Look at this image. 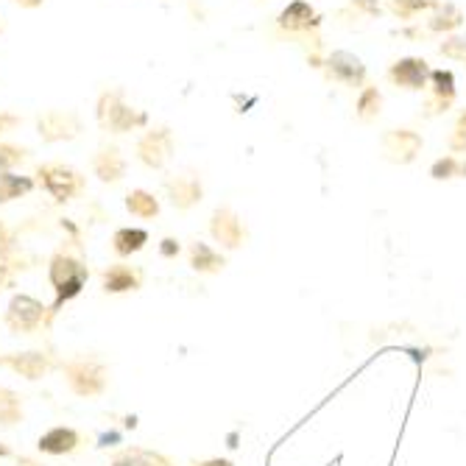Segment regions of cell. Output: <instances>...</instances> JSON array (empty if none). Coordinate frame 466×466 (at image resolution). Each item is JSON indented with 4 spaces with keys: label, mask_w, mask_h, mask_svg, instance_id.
I'll return each instance as SVG.
<instances>
[{
    "label": "cell",
    "mask_w": 466,
    "mask_h": 466,
    "mask_svg": "<svg viewBox=\"0 0 466 466\" xmlns=\"http://www.w3.org/2000/svg\"><path fill=\"white\" fill-rule=\"evenodd\" d=\"M159 209H162L159 198H157L154 193L143 190V187H135L129 196H126V213L135 216V218H140V221L157 218V216H159Z\"/></svg>",
    "instance_id": "21"
},
{
    "label": "cell",
    "mask_w": 466,
    "mask_h": 466,
    "mask_svg": "<svg viewBox=\"0 0 466 466\" xmlns=\"http://www.w3.org/2000/svg\"><path fill=\"white\" fill-rule=\"evenodd\" d=\"M51 319V308H46L39 299L28 293H15L9 305H6V327L15 332V335H34L39 327H46Z\"/></svg>",
    "instance_id": "5"
},
{
    "label": "cell",
    "mask_w": 466,
    "mask_h": 466,
    "mask_svg": "<svg viewBox=\"0 0 466 466\" xmlns=\"http://www.w3.org/2000/svg\"><path fill=\"white\" fill-rule=\"evenodd\" d=\"M62 374H65L67 389L81 400L101 397L109 389V369L98 358H90V355H76L65 360Z\"/></svg>",
    "instance_id": "2"
},
{
    "label": "cell",
    "mask_w": 466,
    "mask_h": 466,
    "mask_svg": "<svg viewBox=\"0 0 466 466\" xmlns=\"http://www.w3.org/2000/svg\"><path fill=\"white\" fill-rule=\"evenodd\" d=\"M34 187H36L34 177H23V174H15V171H0V204H9L15 198H23Z\"/></svg>",
    "instance_id": "25"
},
{
    "label": "cell",
    "mask_w": 466,
    "mask_h": 466,
    "mask_svg": "<svg viewBox=\"0 0 466 466\" xmlns=\"http://www.w3.org/2000/svg\"><path fill=\"white\" fill-rule=\"evenodd\" d=\"M96 120L104 132L112 135H126V132H137L148 126V115L143 109H135L126 104L123 90H106L101 93L96 104Z\"/></svg>",
    "instance_id": "3"
},
{
    "label": "cell",
    "mask_w": 466,
    "mask_h": 466,
    "mask_svg": "<svg viewBox=\"0 0 466 466\" xmlns=\"http://www.w3.org/2000/svg\"><path fill=\"white\" fill-rule=\"evenodd\" d=\"M193 466H235L229 458H207V461H201V463H193Z\"/></svg>",
    "instance_id": "36"
},
{
    "label": "cell",
    "mask_w": 466,
    "mask_h": 466,
    "mask_svg": "<svg viewBox=\"0 0 466 466\" xmlns=\"http://www.w3.org/2000/svg\"><path fill=\"white\" fill-rule=\"evenodd\" d=\"M324 76L335 84H344L350 90H363L366 87V78H369V70H366V62L352 54V51H332L324 65H321Z\"/></svg>",
    "instance_id": "6"
},
{
    "label": "cell",
    "mask_w": 466,
    "mask_h": 466,
    "mask_svg": "<svg viewBox=\"0 0 466 466\" xmlns=\"http://www.w3.org/2000/svg\"><path fill=\"white\" fill-rule=\"evenodd\" d=\"M439 6V0H389V12L397 20H413L419 15H431Z\"/></svg>",
    "instance_id": "26"
},
{
    "label": "cell",
    "mask_w": 466,
    "mask_h": 466,
    "mask_svg": "<svg viewBox=\"0 0 466 466\" xmlns=\"http://www.w3.org/2000/svg\"><path fill=\"white\" fill-rule=\"evenodd\" d=\"M15 466H46L39 458H34V455H20L17 461H15Z\"/></svg>",
    "instance_id": "37"
},
{
    "label": "cell",
    "mask_w": 466,
    "mask_h": 466,
    "mask_svg": "<svg viewBox=\"0 0 466 466\" xmlns=\"http://www.w3.org/2000/svg\"><path fill=\"white\" fill-rule=\"evenodd\" d=\"M148 243V232L140 227H120L112 235V251L117 258H132V254L143 251Z\"/></svg>",
    "instance_id": "20"
},
{
    "label": "cell",
    "mask_w": 466,
    "mask_h": 466,
    "mask_svg": "<svg viewBox=\"0 0 466 466\" xmlns=\"http://www.w3.org/2000/svg\"><path fill=\"white\" fill-rule=\"evenodd\" d=\"M12 455V447L9 444H0V458H9Z\"/></svg>",
    "instance_id": "40"
},
{
    "label": "cell",
    "mask_w": 466,
    "mask_h": 466,
    "mask_svg": "<svg viewBox=\"0 0 466 466\" xmlns=\"http://www.w3.org/2000/svg\"><path fill=\"white\" fill-rule=\"evenodd\" d=\"M109 466H174L171 458H165L162 452L146 450V447H129L112 458Z\"/></svg>",
    "instance_id": "22"
},
{
    "label": "cell",
    "mask_w": 466,
    "mask_h": 466,
    "mask_svg": "<svg viewBox=\"0 0 466 466\" xmlns=\"http://www.w3.org/2000/svg\"><path fill=\"white\" fill-rule=\"evenodd\" d=\"M380 146H383V151L391 162L410 165L421 154V148H425V140H421V135L413 129H389L383 135V140H380Z\"/></svg>",
    "instance_id": "11"
},
{
    "label": "cell",
    "mask_w": 466,
    "mask_h": 466,
    "mask_svg": "<svg viewBox=\"0 0 466 466\" xmlns=\"http://www.w3.org/2000/svg\"><path fill=\"white\" fill-rule=\"evenodd\" d=\"M352 6L366 15H380V0H352Z\"/></svg>",
    "instance_id": "33"
},
{
    "label": "cell",
    "mask_w": 466,
    "mask_h": 466,
    "mask_svg": "<svg viewBox=\"0 0 466 466\" xmlns=\"http://www.w3.org/2000/svg\"><path fill=\"white\" fill-rule=\"evenodd\" d=\"M0 227H4V224H0Z\"/></svg>",
    "instance_id": "43"
},
{
    "label": "cell",
    "mask_w": 466,
    "mask_h": 466,
    "mask_svg": "<svg viewBox=\"0 0 466 466\" xmlns=\"http://www.w3.org/2000/svg\"><path fill=\"white\" fill-rule=\"evenodd\" d=\"M25 159H28V148L15 143H0V171H15Z\"/></svg>",
    "instance_id": "29"
},
{
    "label": "cell",
    "mask_w": 466,
    "mask_h": 466,
    "mask_svg": "<svg viewBox=\"0 0 466 466\" xmlns=\"http://www.w3.org/2000/svg\"><path fill=\"white\" fill-rule=\"evenodd\" d=\"M383 93H380V87H374V84H366L363 90H358V98H355V115L358 120L363 123H371L380 117V112H383Z\"/></svg>",
    "instance_id": "23"
},
{
    "label": "cell",
    "mask_w": 466,
    "mask_h": 466,
    "mask_svg": "<svg viewBox=\"0 0 466 466\" xmlns=\"http://www.w3.org/2000/svg\"><path fill=\"white\" fill-rule=\"evenodd\" d=\"M441 56L447 59H455V62H466V36H455L450 34L444 42H441Z\"/></svg>",
    "instance_id": "30"
},
{
    "label": "cell",
    "mask_w": 466,
    "mask_h": 466,
    "mask_svg": "<svg viewBox=\"0 0 466 466\" xmlns=\"http://www.w3.org/2000/svg\"><path fill=\"white\" fill-rule=\"evenodd\" d=\"M115 444H120V433L117 431H106V433L98 436V447H115Z\"/></svg>",
    "instance_id": "34"
},
{
    "label": "cell",
    "mask_w": 466,
    "mask_h": 466,
    "mask_svg": "<svg viewBox=\"0 0 466 466\" xmlns=\"http://www.w3.org/2000/svg\"><path fill=\"white\" fill-rule=\"evenodd\" d=\"M81 132V123L73 112H62L54 109L48 115L39 117V135L46 143H62V140H73Z\"/></svg>",
    "instance_id": "14"
},
{
    "label": "cell",
    "mask_w": 466,
    "mask_h": 466,
    "mask_svg": "<svg viewBox=\"0 0 466 466\" xmlns=\"http://www.w3.org/2000/svg\"><path fill=\"white\" fill-rule=\"evenodd\" d=\"M48 279H51L54 293H56V299L51 305V316H54L65 302L76 299V296L84 290V285H87V279H90V268L84 266L81 258L70 254L67 248H59L48 260Z\"/></svg>",
    "instance_id": "1"
},
{
    "label": "cell",
    "mask_w": 466,
    "mask_h": 466,
    "mask_svg": "<svg viewBox=\"0 0 466 466\" xmlns=\"http://www.w3.org/2000/svg\"><path fill=\"white\" fill-rule=\"evenodd\" d=\"M461 25H463V12L455 4H439L431 12V20H428V28L433 34H447V36L455 34Z\"/></svg>",
    "instance_id": "24"
},
{
    "label": "cell",
    "mask_w": 466,
    "mask_h": 466,
    "mask_svg": "<svg viewBox=\"0 0 466 466\" xmlns=\"http://www.w3.org/2000/svg\"><path fill=\"white\" fill-rule=\"evenodd\" d=\"M23 421V397L12 389H0V428H12Z\"/></svg>",
    "instance_id": "27"
},
{
    "label": "cell",
    "mask_w": 466,
    "mask_h": 466,
    "mask_svg": "<svg viewBox=\"0 0 466 466\" xmlns=\"http://www.w3.org/2000/svg\"><path fill=\"white\" fill-rule=\"evenodd\" d=\"M461 177L466 179V162H461Z\"/></svg>",
    "instance_id": "41"
},
{
    "label": "cell",
    "mask_w": 466,
    "mask_h": 466,
    "mask_svg": "<svg viewBox=\"0 0 466 466\" xmlns=\"http://www.w3.org/2000/svg\"><path fill=\"white\" fill-rule=\"evenodd\" d=\"M177 151V140L171 135L167 126H154V129H146L137 140V159L151 167V171H162V167L171 162Z\"/></svg>",
    "instance_id": "7"
},
{
    "label": "cell",
    "mask_w": 466,
    "mask_h": 466,
    "mask_svg": "<svg viewBox=\"0 0 466 466\" xmlns=\"http://www.w3.org/2000/svg\"><path fill=\"white\" fill-rule=\"evenodd\" d=\"M450 154H466V109L458 115L452 135H450Z\"/></svg>",
    "instance_id": "31"
},
{
    "label": "cell",
    "mask_w": 466,
    "mask_h": 466,
    "mask_svg": "<svg viewBox=\"0 0 466 466\" xmlns=\"http://www.w3.org/2000/svg\"><path fill=\"white\" fill-rule=\"evenodd\" d=\"M431 73L433 67L425 56H400L389 67V81L402 93H421L428 90Z\"/></svg>",
    "instance_id": "8"
},
{
    "label": "cell",
    "mask_w": 466,
    "mask_h": 466,
    "mask_svg": "<svg viewBox=\"0 0 466 466\" xmlns=\"http://www.w3.org/2000/svg\"><path fill=\"white\" fill-rule=\"evenodd\" d=\"M12 279V266L9 263H0V290H4Z\"/></svg>",
    "instance_id": "35"
},
{
    "label": "cell",
    "mask_w": 466,
    "mask_h": 466,
    "mask_svg": "<svg viewBox=\"0 0 466 466\" xmlns=\"http://www.w3.org/2000/svg\"><path fill=\"white\" fill-rule=\"evenodd\" d=\"M187 258H190V268L198 271V274H218V271H224V266H227V258H224V254H221L216 246L201 243V240L190 243Z\"/></svg>",
    "instance_id": "19"
},
{
    "label": "cell",
    "mask_w": 466,
    "mask_h": 466,
    "mask_svg": "<svg viewBox=\"0 0 466 466\" xmlns=\"http://www.w3.org/2000/svg\"><path fill=\"white\" fill-rule=\"evenodd\" d=\"M101 288L104 293H129L143 288V271L126 263H112L101 274Z\"/></svg>",
    "instance_id": "15"
},
{
    "label": "cell",
    "mask_w": 466,
    "mask_h": 466,
    "mask_svg": "<svg viewBox=\"0 0 466 466\" xmlns=\"http://www.w3.org/2000/svg\"><path fill=\"white\" fill-rule=\"evenodd\" d=\"M179 251H182V246H179L177 238H162V243H159V254H162V258L174 260V258H179Z\"/></svg>",
    "instance_id": "32"
},
{
    "label": "cell",
    "mask_w": 466,
    "mask_h": 466,
    "mask_svg": "<svg viewBox=\"0 0 466 466\" xmlns=\"http://www.w3.org/2000/svg\"><path fill=\"white\" fill-rule=\"evenodd\" d=\"M319 25H321V15L310 0H290L277 15V28L285 34H310Z\"/></svg>",
    "instance_id": "10"
},
{
    "label": "cell",
    "mask_w": 466,
    "mask_h": 466,
    "mask_svg": "<svg viewBox=\"0 0 466 466\" xmlns=\"http://www.w3.org/2000/svg\"><path fill=\"white\" fill-rule=\"evenodd\" d=\"M165 193H167V198H171V204L177 209H190V207H196L204 198V185H201L198 177L185 174V177L167 179L165 182Z\"/></svg>",
    "instance_id": "16"
},
{
    "label": "cell",
    "mask_w": 466,
    "mask_h": 466,
    "mask_svg": "<svg viewBox=\"0 0 466 466\" xmlns=\"http://www.w3.org/2000/svg\"><path fill=\"white\" fill-rule=\"evenodd\" d=\"M428 90H431L433 115H441V112L452 109V104L458 101V78H455V73L450 67H436L431 73Z\"/></svg>",
    "instance_id": "13"
},
{
    "label": "cell",
    "mask_w": 466,
    "mask_h": 466,
    "mask_svg": "<svg viewBox=\"0 0 466 466\" xmlns=\"http://www.w3.org/2000/svg\"><path fill=\"white\" fill-rule=\"evenodd\" d=\"M0 31H4V25H0Z\"/></svg>",
    "instance_id": "42"
},
{
    "label": "cell",
    "mask_w": 466,
    "mask_h": 466,
    "mask_svg": "<svg viewBox=\"0 0 466 466\" xmlns=\"http://www.w3.org/2000/svg\"><path fill=\"white\" fill-rule=\"evenodd\" d=\"M81 447V433L76 428H67V425H59V428H51L39 436L36 441V450L42 455H70Z\"/></svg>",
    "instance_id": "17"
},
{
    "label": "cell",
    "mask_w": 466,
    "mask_h": 466,
    "mask_svg": "<svg viewBox=\"0 0 466 466\" xmlns=\"http://www.w3.org/2000/svg\"><path fill=\"white\" fill-rule=\"evenodd\" d=\"M209 235H213V240L227 251H235L248 240V229H246L243 218L235 213L232 207H218L216 209L213 218H209Z\"/></svg>",
    "instance_id": "9"
},
{
    "label": "cell",
    "mask_w": 466,
    "mask_h": 466,
    "mask_svg": "<svg viewBox=\"0 0 466 466\" xmlns=\"http://www.w3.org/2000/svg\"><path fill=\"white\" fill-rule=\"evenodd\" d=\"M0 369H9L25 380H42L51 369L54 360L48 352H39V350H28V352H12V355H0Z\"/></svg>",
    "instance_id": "12"
},
{
    "label": "cell",
    "mask_w": 466,
    "mask_h": 466,
    "mask_svg": "<svg viewBox=\"0 0 466 466\" xmlns=\"http://www.w3.org/2000/svg\"><path fill=\"white\" fill-rule=\"evenodd\" d=\"M126 157L120 154L117 146H104L98 148V154L93 157V174L104 182V185H115L126 177Z\"/></svg>",
    "instance_id": "18"
},
{
    "label": "cell",
    "mask_w": 466,
    "mask_h": 466,
    "mask_svg": "<svg viewBox=\"0 0 466 466\" xmlns=\"http://www.w3.org/2000/svg\"><path fill=\"white\" fill-rule=\"evenodd\" d=\"M431 177H433L436 182H447V179L461 177V159H458L455 154H444V157H439V159L431 165Z\"/></svg>",
    "instance_id": "28"
},
{
    "label": "cell",
    "mask_w": 466,
    "mask_h": 466,
    "mask_svg": "<svg viewBox=\"0 0 466 466\" xmlns=\"http://www.w3.org/2000/svg\"><path fill=\"white\" fill-rule=\"evenodd\" d=\"M12 123H17L15 115H0V132H4V126H12Z\"/></svg>",
    "instance_id": "39"
},
{
    "label": "cell",
    "mask_w": 466,
    "mask_h": 466,
    "mask_svg": "<svg viewBox=\"0 0 466 466\" xmlns=\"http://www.w3.org/2000/svg\"><path fill=\"white\" fill-rule=\"evenodd\" d=\"M36 185L46 190L54 201L65 204V201H73L87 190V177H84L73 165L46 162V165L36 167Z\"/></svg>",
    "instance_id": "4"
},
{
    "label": "cell",
    "mask_w": 466,
    "mask_h": 466,
    "mask_svg": "<svg viewBox=\"0 0 466 466\" xmlns=\"http://www.w3.org/2000/svg\"><path fill=\"white\" fill-rule=\"evenodd\" d=\"M15 4L20 6V9H39L46 0H15Z\"/></svg>",
    "instance_id": "38"
}]
</instances>
